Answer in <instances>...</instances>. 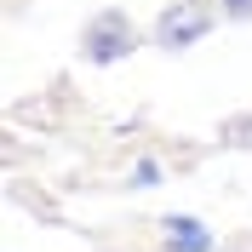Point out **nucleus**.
<instances>
[{
    "mask_svg": "<svg viewBox=\"0 0 252 252\" xmlns=\"http://www.w3.org/2000/svg\"><path fill=\"white\" fill-rule=\"evenodd\" d=\"M138 46H143V29H138V17L121 12V6L92 12L86 29H80V58L92 63V69H115V63H126Z\"/></svg>",
    "mask_w": 252,
    "mask_h": 252,
    "instance_id": "obj_1",
    "label": "nucleus"
},
{
    "mask_svg": "<svg viewBox=\"0 0 252 252\" xmlns=\"http://www.w3.org/2000/svg\"><path fill=\"white\" fill-rule=\"evenodd\" d=\"M218 29V6L212 0H166L155 12V23H149V46L160 52H189V46H201L206 34Z\"/></svg>",
    "mask_w": 252,
    "mask_h": 252,
    "instance_id": "obj_2",
    "label": "nucleus"
},
{
    "mask_svg": "<svg viewBox=\"0 0 252 252\" xmlns=\"http://www.w3.org/2000/svg\"><path fill=\"white\" fill-rule=\"evenodd\" d=\"M155 241H160V252H218L212 223L195 218V212H166V218H155Z\"/></svg>",
    "mask_w": 252,
    "mask_h": 252,
    "instance_id": "obj_3",
    "label": "nucleus"
},
{
    "mask_svg": "<svg viewBox=\"0 0 252 252\" xmlns=\"http://www.w3.org/2000/svg\"><path fill=\"white\" fill-rule=\"evenodd\" d=\"M126 184H132V189H160V184H166V160H160V155H132Z\"/></svg>",
    "mask_w": 252,
    "mask_h": 252,
    "instance_id": "obj_4",
    "label": "nucleus"
},
{
    "mask_svg": "<svg viewBox=\"0 0 252 252\" xmlns=\"http://www.w3.org/2000/svg\"><path fill=\"white\" fill-rule=\"evenodd\" d=\"M218 143H223V149H241V155H247V149H252V109H241V115H223V126H218Z\"/></svg>",
    "mask_w": 252,
    "mask_h": 252,
    "instance_id": "obj_5",
    "label": "nucleus"
},
{
    "mask_svg": "<svg viewBox=\"0 0 252 252\" xmlns=\"http://www.w3.org/2000/svg\"><path fill=\"white\" fill-rule=\"evenodd\" d=\"M223 23H252V0H212Z\"/></svg>",
    "mask_w": 252,
    "mask_h": 252,
    "instance_id": "obj_6",
    "label": "nucleus"
}]
</instances>
